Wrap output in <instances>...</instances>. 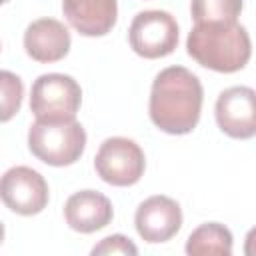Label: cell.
Instances as JSON below:
<instances>
[{"mask_svg":"<svg viewBox=\"0 0 256 256\" xmlns=\"http://www.w3.org/2000/svg\"><path fill=\"white\" fill-rule=\"evenodd\" d=\"M202 100L204 90L198 76L184 66H168L152 82L150 120L166 134H188L200 120Z\"/></svg>","mask_w":256,"mask_h":256,"instance_id":"obj_1","label":"cell"},{"mask_svg":"<svg viewBox=\"0 0 256 256\" xmlns=\"http://www.w3.org/2000/svg\"><path fill=\"white\" fill-rule=\"evenodd\" d=\"M188 54L204 68L232 74L242 70L252 54L246 28L236 22H200L188 34Z\"/></svg>","mask_w":256,"mask_h":256,"instance_id":"obj_2","label":"cell"},{"mask_svg":"<svg viewBox=\"0 0 256 256\" xmlns=\"http://www.w3.org/2000/svg\"><path fill=\"white\" fill-rule=\"evenodd\" d=\"M28 148L44 164L70 166L86 148V132L74 120H36L28 130Z\"/></svg>","mask_w":256,"mask_h":256,"instance_id":"obj_3","label":"cell"},{"mask_svg":"<svg viewBox=\"0 0 256 256\" xmlns=\"http://www.w3.org/2000/svg\"><path fill=\"white\" fill-rule=\"evenodd\" d=\"M80 102V84L68 74H42L32 84L30 112L36 120H74Z\"/></svg>","mask_w":256,"mask_h":256,"instance_id":"obj_4","label":"cell"},{"mask_svg":"<svg viewBox=\"0 0 256 256\" xmlns=\"http://www.w3.org/2000/svg\"><path fill=\"white\" fill-rule=\"evenodd\" d=\"M96 174L112 186H132L136 184L146 168V158L142 148L124 136L106 138L94 158Z\"/></svg>","mask_w":256,"mask_h":256,"instance_id":"obj_5","label":"cell"},{"mask_svg":"<svg viewBox=\"0 0 256 256\" xmlns=\"http://www.w3.org/2000/svg\"><path fill=\"white\" fill-rule=\"evenodd\" d=\"M132 50L148 60L164 58L178 46V24L170 12L144 10L138 12L128 30Z\"/></svg>","mask_w":256,"mask_h":256,"instance_id":"obj_6","label":"cell"},{"mask_svg":"<svg viewBox=\"0 0 256 256\" xmlns=\"http://www.w3.org/2000/svg\"><path fill=\"white\" fill-rule=\"evenodd\" d=\"M0 200L20 216H34L48 204V184L34 168L14 166L0 176Z\"/></svg>","mask_w":256,"mask_h":256,"instance_id":"obj_7","label":"cell"},{"mask_svg":"<svg viewBox=\"0 0 256 256\" xmlns=\"http://www.w3.org/2000/svg\"><path fill=\"white\" fill-rule=\"evenodd\" d=\"M218 128L230 138L248 140L256 134V94L250 86H232L216 100Z\"/></svg>","mask_w":256,"mask_h":256,"instance_id":"obj_8","label":"cell"},{"mask_svg":"<svg viewBox=\"0 0 256 256\" xmlns=\"http://www.w3.org/2000/svg\"><path fill=\"white\" fill-rule=\"evenodd\" d=\"M134 226L142 240L160 244L178 234L182 226V210L178 202L168 196H150L136 208Z\"/></svg>","mask_w":256,"mask_h":256,"instance_id":"obj_9","label":"cell"},{"mask_svg":"<svg viewBox=\"0 0 256 256\" xmlns=\"http://www.w3.org/2000/svg\"><path fill=\"white\" fill-rule=\"evenodd\" d=\"M70 32L54 18H38L24 32L26 54L42 64L58 62L70 52Z\"/></svg>","mask_w":256,"mask_h":256,"instance_id":"obj_10","label":"cell"},{"mask_svg":"<svg viewBox=\"0 0 256 256\" xmlns=\"http://www.w3.org/2000/svg\"><path fill=\"white\" fill-rule=\"evenodd\" d=\"M114 208L112 202L96 190L74 192L64 204V218L68 226L82 234H92L102 230L112 222Z\"/></svg>","mask_w":256,"mask_h":256,"instance_id":"obj_11","label":"cell"},{"mask_svg":"<svg viewBox=\"0 0 256 256\" xmlns=\"http://www.w3.org/2000/svg\"><path fill=\"white\" fill-rule=\"evenodd\" d=\"M62 12L82 36H104L116 24L118 4L116 0H62Z\"/></svg>","mask_w":256,"mask_h":256,"instance_id":"obj_12","label":"cell"},{"mask_svg":"<svg viewBox=\"0 0 256 256\" xmlns=\"http://www.w3.org/2000/svg\"><path fill=\"white\" fill-rule=\"evenodd\" d=\"M186 254L190 256H230L232 254V232L218 222L200 224L186 240Z\"/></svg>","mask_w":256,"mask_h":256,"instance_id":"obj_13","label":"cell"},{"mask_svg":"<svg viewBox=\"0 0 256 256\" xmlns=\"http://www.w3.org/2000/svg\"><path fill=\"white\" fill-rule=\"evenodd\" d=\"M190 12L200 22H236L242 12V0H192Z\"/></svg>","mask_w":256,"mask_h":256,"instance_id":"obj_14","label":"cell"},{"mask_svg":"<svg viewBox=\"0 0 256 256\" xmlns=\"http://www.w3.org/2000/svg\"><path fill=\"white\" fill-rule=\"evenodd\" d=\"M24 84L20 76L8 70H0V122L12 120L22 106Z\"/></svg>","mask_w":256,"mask_h":256,"instance_id":"obj_15","label":"cell"},{"mask_svg":"<svg viewBox=\"0 0 256 256\" xmlns=\"http://www.w3.org/2000/svg\"><path fill=\"white\" fill-rule=\"evenodd\" d=\"M92 254H130V256H136L138 254V248L130 242V238L122 236V234H112V236H106L104 240H100V244H96L92 248Z\"/></svg>","mask_w":256,"mask_h":256,"instance_id":"obj_16","label":"cell"},{"mask_svg":"<svg viewBox=\"0 0 256 256\" xmlns=\"http://www.w3.org/2000/svg\"><path fill=\"white\" fill-rule=\"evenodd\" d=\"M2 240H4V226H2V222H0V244H2Z\"/></svg>","mask_w":256,"mask_h":256,"instance_id":"obj_17","label":"cell"},{"mask_svg":"<svg viewBox=\"0 0 256 256\" xmlns=\"http://www.w3.org/2000/svg\"><path fill=\"white\" fill-rule=\"evenodd\" d=\"M4 2H8V0H0V4H4Z\"/></svg>","mask_w":256,"mask_h":256,"instance_id":"obj_18","label":"cell"}]
</instances>
